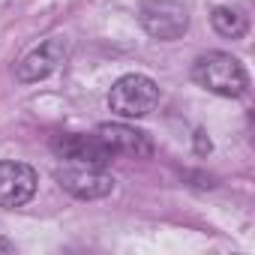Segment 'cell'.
Instances as JSON below:
<instances>
[{
  "label": "cell",
  "instance_id": "cell-1",
  "mask_svg": "<svg viewBox=\"0 0 255 255\" xmlns=\"http://www.w3.org/2000/svg\"><path fill=\"white\" fill-rule=\"evenodd\" d=\"M192 81L222 99H240L249 90V75L243 63L228 51H207L192 63Z\"/></svg>",
  "mask_w": 255,
  "mask_h": 255
},
{
  "label": "cell",
  "instance_id": "cell-2",
  "mask_svg": "<svg viewBox=\"0 0 255 255\" xmlns=\"http://www.w3.org/2000/svg\"><path fill=\"white\" fill-rule=\"evenodd\" d=\"M156 105H159V84H156L150 75L129 72V75H120V78L111 84L108 108H111L117 117L138 120V117H147Z\"/></svg>",
  "mask_w": 255,
  "mask_h": 255
},
{
  "label": "cell",
  "instance_id": "cell-3",
  "mask_svg": "<svg viewBox=\"0 0 255 255\" xmlns=\"http://www.w3.org/2000/svg\"><path fill=\"white\" fill-rule=\"evenodd\" d=\"M138 21L147 36L159 42H174L189 30V9L180 0H141Z\"/></svg>",
  "mask_w": 255,
  "mask_h": 255
},
{
  "label": "cell",
  "instance_id": "cell-4",
  "mask_svg": "<svg viewBox=\"0 0 255 255\" xmlns=\"http://www.w3.org/2000/svg\"><path fill=\"white\" fill-rule=\"evenodd\" d=\"M54 180L60 183L63 192H69L78 201H96V198L111 195V189H114V177L105 168H96V165L63 162L60 168H54Z\"/></svg>",
  "mask_w": 255,
  "mask_h": 255
},
{
  "label": "cell",
  "instance_id": "cell-5",
  "mask_svg": "<svg viewBox=\"0 0 255 255\" xmlns=\"http://www.w3.org/2000/svg\"><path fill=\"white\" fill-rule=\"evenodd\" d=\"M69 57V42L63 36H48L45 42L33 45L18 63H15V78L21 84H36L42 78H48L51 72H57Z\"/></svg>",
  "mask_w": 255,
  "mask_h": 255
},
{
  "label": "cell",
  "instance_id": "cell-6",
  "mask_svg": "<svg viewBox=\"0 0 255 255\" xmlns=\"http://www.w3.org/2000/svg\"><path fill=\"white\" fill-rule=\"evenodd\" d=\"M51 153L63 162L72 165H96V168H108L114 153L102 144V138L93 135H81V132H63L51 138Z\"/></svg>",
  "mask_w": 255,
  "mask_h": 255
},
{
  "label": "cell",
  "instance_id": "cell-7",
  "mask_svg": "<svg viewBox=\"0 0 255 255\" xmlns=\"http://www.w3.org/2000/svg\"><path fill=\"white\" fill-rule=\"evenodd\" d=\"M39 186V174L27 162L15 159H0V207L3 210H18L24 207Z\"/></svg>",
  "mask_w": 255,
  "mask_h": 255
},
{
  "label": "cell",
  "instance_id": "cell-8",
  "mask_svg": "<svg viewBox=\"0 0 255 255\" xmlns=\"http://www.w3.org/2000/svg\"><path fill=\"white\" fill-rule=\"evenodd\" d=\"M96 135L102 138V144L117 156H135V159H147L153 156V138L144 129H135L129 123H99Z\"/></svg>",
  "mask_w": 255,
  "mask_h": 255
},
{
  "label": "cell",
  "instance_id": "cell-9",
  "mask_svg": "<svg viewBox=\"0 0 255 255\" xmlns=\"http://www.w3.org/2000/svg\"><path fill=\"white\" fill-rule=\"evenodd\" d=\"M210 24L222 39H240L249 30V15L243 9H237V6H213Z\"/></svg>",
  "mask_w": 255,
  "mask_h": 255
},
{
  "label": "cell",
  "instance_id": "cell-10",
  "mask_svg": "<svg viewBox=\"0 0 255 255\" xmlns=\"http://www.w3.org/2000/svg\"><path fill=\"white\" fill-rule=\"evenodd\" d=\"M0 252H15V243H9L6 237H0Z\"/></svg>",
  "mask_w": 255,
  "mask_h": 255
}]
</instances>
